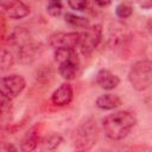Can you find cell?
I'll list each match as a JSON object with an SVG mask.
<instances>
[{"instance_id":"6da1fadb","label":"cell","mask_w":152,"mask_h":152,"mask_svg":"<svg viewBox=\"0 0 152 152\" xmlns=\"http://www.w3.org/2000/svg\"><path fill=\"white\" fill-rule=\"evenodd\" d=\"M137 124V118L128 110H116L102 119V128L110 140L126 138Z\"/></svg>"},{"instance_id":"7a4b0ae2","label":"cell","mask_w":152,"mask_h":152,"mask_svg":"<svg viewBox=\"0 0 152 152\" xmlns=\"http://www.w3.org/2000/svg\"><path fill=\"white\" fill-rule=\"evenodd\" d=\"M55 61L58 63V74L64 80L75 78L80 69V58L76 49H56Z\"/></svg>"},{"instance_id":"3957f363","label":"cell","mask_w":152,"mask_h":152,"mask_svg":"<svg viewBox=\"0 0 152 152\" xmlns=\"http://www.w3.org/2000/svg\"><path fill=\"white\" fill-rule=\"evenodd\" d=\"M128 81L131 86L138 90L144 91L150 88L152 83V63L148 59L135 62L128 72Z\"/></svg>"},{"instance_id":"277c9868","label":"cell","mask_w":152,"mask_h":152,"mask_svg":"<svg viewBox=\"0 0 152 152\" xmlns=\"http://www.w3.org/2000/svg\"><path fill=\"white\" fill-rule=\"evenodd\" d=\"M97 140V127L94 121H87L81 125L74 134V145L80 151L90 150Z\"/></svg>"},{"instance_id":"5b68a950","label":"cell","mask_w":152,"mask_h":152,"mask_svg":"<svg viewBox=\"0 0 152 152\" xmlns=\"http://www.w3.org/2000/svg\"><path fill=\"white\" fill-rule=\"evenodd\" d=\"M83 32H80L78 48L83 56H89L97 48L102 38V27L99 24L89 25L83 28Z\"/></svg>"},{"instance_id":"8992f818","label":"cell","mask_w":152,"mask_h":152,"mask_svg":"<svg viewBox=\"0 0 152 152\" xmlns=\"http://www.w3.org/2000/svg\"><path fill=\"white\" fill-rule=\"evenodd\" d=\"M26 81L21 75L11 74L4 77H0V95L13 100L18 97L25 89Z\"/></svg>"},{"instance_id":"52a82bcc","label":"cell","mask_w":152,"mask_h":152,"mask_svg":"<svg viewBox=\"0 0 152 152\" xmlns=\"http://www.w3.org/2000/svg\"><path fill=\"white\" fill-rule=\"evenodd\" d=\"M80 42V32H57L49 37V45L56 49H76Z\"/></svg>"},{"instance_id":"ba28073f","label":"cell","mask_w":152,"mask_h":152,"mask_svg":"<svg viewBox=\"0 0 152 152\" xmlns=\"http://www.w3.org/2000/svg\"><path fill=\"white\" fill-rule=\"evenodd\" d=\"M72 96H74V90H72V87L70 83L65 82V83H62L51 95V101L55 106H58V107H63V106H66L71 102L72 100Z\"/></svg>"},{"instance_id":"9c48e42d","label":"cell","mask_w":152,"mask_h":152,"mask_svg":"<svg viewBox=\"0 0 152 152\" xmlns=\"http://www.w3.org/2000/svg\"><path fill=\"white\" fill-rule=\"evenodd\" d=\"M96 83L100 88L104 90H112L119 86L120 78L112 71L107 69H101L96 74Z\"/></svg>"},{"instance_id":"30bf717a","label":"cell","mask_w":152,"mask_h":152,"mask_svg":"<svg viewBox=\"0 0 152 152\" xmlns=\"http://www.w3.org/2000/svg\"><path fill=\"white\" fill-rule=\"evenodd\" d=\"M5 13L10 19L18 20V19H23L30 14V7L20 0H11Z\"/></svg>"},{"instance_id":"8fae6325","label":"cell","mask_w":152,"mask_h":152,"mask_svg":"<svg viewBox=\"0 0 152 152\" xmlns=\"http://www.w3.org/2000/svg\"><path fill=\"white\" fill-rule=\"evenodd\" d=\"M96 106L103 110H112L121 106V99L110 93L102 94L96 99Z\"/></svg>"},{"instance_id":"7c38bea8","label":"cell","mask_w":152,"mask_h":152,"mask_svg":"<svg viewBox=\"0 0 152 152\" xmlns=\"http://www.w3.org/2000/svg\"><path fill=\"white\" fill-rule=\"evenodd\" d=\"M38 142H39V134L36 131V128H32L28 132H26L25 137L23 138L20 148L23 151H33L38 146Z\"/></svg>"},{"instance_id":"4fadbf2b","label":"cell","mask_w":152,"mask_h":152,"mask_svg":"<svg viewBox=\"0 0 152 152\" xmlns=\"http://www.w3.org/2000/svg\"><path fill=\"white\" fill-rule=\"evenodd\" d=\"M64 20H65V23H68L72 27L86 28V27H88L90 25L89 24V20L87 18L81 17V15H77V14H74V13H70V12H66L64 14Z\"/></svg>"},{"instance_id":"5bb4252c","label":"cell","mask_w":152,"mask_h":152,"mask_svg":"<svg viewBox=\"0 0 152 152\" xmlns=\"http://www.w3.org/2000/svg\"><path fill=\"white\" fill-rule=\"evenodd\" d=\"M12 115V103L10 99L0 95V124H6Z\"/></svg>"},{"instance_id":"9a60e30c","label":"cell","mask_w":152,"mask_h":152,"mask_svg":"<svg viewBox=\"0 0 152 152\" xmlns=\"http://www.w3.org/2000/svg\"><path fill=\"white\" fill-rule=\"evenodd\" d=\"M14 64L13 53L5 48H0V71H6Z\"/></svg>"},{"instance_id":"2e32d148","label":"cell","mask_w":152,"mask_h":152,"mask_svg":"<svg viewBox=\"0 0 152 152\" xmlns=\"http://www.w3.org/2000/svg\"><path fill=\"white\" fill-rule=\"evenodd\" d=\"M61 142H63V138L59 134L52 133L42 140V150H55Z\"/></svg>"},{"instance_id":"e0dca14e","label":"cell","mask_w":152,"mask_h":152,"mask_svg":"<svg viewBox=\"0 0 152 152\" xmlns=\"http://www.w3.org/2000/svg\"><path fill=\"white\" fill-rule=\"evenodd\" d=\"M115 14L120 19H127L133 14V7L129 2H120L115 8Z\"/></svg>"},{"instance_id":"ac0fdd59","label":"cell","mask_w":152,"mask_h":152,"mask_svg":"<svg viewBox=\"0 0 152 152\" xmlns=\"http://www.w3.org/2000/svg\"><path fill=\"white\" fill-rule=\"evenodd\" d=\"M63 11L62 0H48L46 4V12L51 17H59Z\"/></svg>"},{"instance_id":"d6986e66","label":"cell","mask_w":152,"mask_h":152,"mask_svg":"<svg viewBox=\"0 0 152 152\" xmlns=\"http://www.w3.org/2000/svg\"><path fill=\"white\" fill-rule=\"evenodd\" d=\"M66 1L71 10L76 12H83L88 7V4L90 0H66Z\"/></svg>"},{"instance_id":"ffe728a7","label":"cell","mask_w":152,"mask_h":152,"mask_svg":"<svg viewBox=\"0 0 152 152\" xmlns=\"http://www.w3.org/2000/svg\"><path fill=\"white\" fill-rule=\"evenodd\" d=\"M10 2H11V0H0V13H4L6 11Z\"/></svg>"},{"instance_id":"44dd1931","label":"cell","mask_w":152,"mask_h":152,"mask_svg":"<svg viewBox=\"0 0 152 152\" xmlns=\"http://www.w3.org/2000/svg\"><path fill=\"white\" fill-rule=\"evenodd\" d=\"M97 5H100L101 7H103V6H107L108 4H109V1L108 0H94Z\"/></svg>"}]
</instances>
